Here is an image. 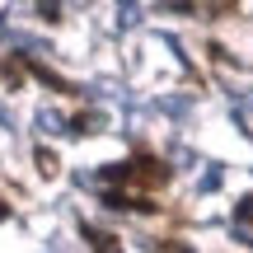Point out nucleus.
<instances>
[{
  "label": "nucleus",
  "instance_id": "20e7f679",
  "mask_svg": "<svg viewBox=\"0 0 253 253\" xmlns=\"http://www.w3.org/2000/svg\"><path fill=\"white\" fill-rule=\"evenodd\" d=\"M38 169L52 178V173H56V155H52V150H38Z\"/></svg>",
  "mask_w": 253,
  "mask_h": 253
},
{
  "label": "nucleus",
  "instance_id": "f257e3e1",
  "mask_svg": "<svg viewBox=\"0 0 253 253\" xmlns=\"http://www.w3.org/2000/svg\"><path fill=\"white\" fill-rule=\"evenodd\" d=\"M103 183H113V188H118V183H136V188H164V183H169V164H160L155 160V155H131V160L126 164H108V169H103Z\"/></svg>",
  "mask_w": 253,
  "mask_h": 253
},
{
  "label": "nucleus",
  "instance_id": "423d86ee",
  "mask_svg": "<svg viewBox=\"0 0 253 253\" xmlns=\"http://www.w3.org/2000/svg\"><path fill=\"white\" fill-rule=\"evenodd\" d=\"M164 253H197L192 244H183V239H169V244H164Z\"/></svg>",
  "mask_w": 253,
  "mask_h": 253
},
{
  "label": "nucleus",
  "instance_id": "0eeeda50",
  "mask_svg": "<svg viewBox=\"0 0 253 253\" xmlns=\"http://www.w3.org/2000/svg\"><path fill=\"white\" fill-rule=\"evenodd\" d=\"M5 216H9V207H5V202H0V220H5Z\"/></svg>",
  "mask_w": 253,
  "mask_h": 253
},
{
  "label": "nucleus",
  "instance_id": "7ed1b4c3",
  "mask_svg": "<svg viewBox=\"0 0 253 253\" xmlns=\"http://www.w3.org/2000/svg\"><path fill=\"white\" fill-rule=\"evenodd\" d=\"M235 220H239V225H253V192H244V197H239V207H235Z\"/></svg>",
  "mask_w": 253,
  "mask_h": 253
},
{
  "label": "nucleus",
  "instance_id": "f03ea898",
  "mask_svg": "<svg viewBox=\"0 0 253 253\" xmlns=\"http://www.w3.org/2000/svg\"><path fill=\"white\" fill-rule=\"evenodd\" d=\"M84 239H89V249H94V253H122L118 235H108V230H94V225H84Z\"/></svg>",
  "mask_w": 253,
  "mask_h": 253
},
{
  "label": "nucleus",
  "instance_id": "39448f33",
  "mask_svg": "<svg viewBox=\"0 0 253 253\" xmlns=\"http://www.w3.org/2000/svg\"><path fill=\"white\" fill-rule=\"evenodd\" d=\"M38 14H42L47 24H56V19H61V5H38Z\"/></svg>",
  "mask_w": 253,
  "mask_h": 253
}]
</instances>
